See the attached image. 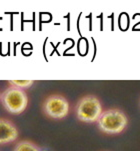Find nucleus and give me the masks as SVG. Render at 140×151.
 Returning a JSON list of instances; mask_svg holds the SVG:
<instances>
[{
    "mask_svg": "<svg viewBox=\"0 0 140 151\" xmlns=\"http://www.w3.org/2000/svg\"><path fill=\"white\" fill-rule=\"evenodd\" d=\"M96 123L100 132L107 135H117L126 129L128 117L121 109L110 108L104 110Z\"/></svg>",
    "mask_w": 140,
    "mask_h": 151,
    "instance_id": "1",
    "label": "nucleus"
},
{
    "mask_svg": "<svg viewBox=\"0 0 140 151\" xmlns=\"http://www.w3.org/2000/svg\"><path fill=\"white\" fill-rule=\"evenodd\" d=\"M103 111L100 99L91 94L81 97L75 105L76 118L84 123H96Z\"/></svg>",
    "mask_w": 140,
    "mask_h": 151,
    "instance_id": "2",
    "label": "nucleus"
},
{
    "mask_svg": "<svg viewBox=\"0 0 140 151\" xmlns=\"http://www.w3.org/2000/svg\"><path fill=\"white\" fill-rule=\"evenodd\" d=\"M2 106L10 114L18 115L26 110L28 106V95L22 89L8 87L0 95Z\"/></svg>",
    "mask_w": 140,
    "mask_h": 151,
    "instance_id": "3",
    "label": "nucleus"
},
{
    "mask_svg": "<svg viewBox=\"0 0 140 151\" xmlns=\"http://www.w3.org/2000/svg\"><path fill=\"white\" fill-rule=\"evenodd\" d=\"M42 111L51 119H63L69 114V101L61 94H51L42 102Z\"/></svg>",
    "mask_w": 140,
    "mask_h": 151,
    "instance_id": "4",
    "label": "nucleus"
},
{
    "mask_svg": "<svg viewBox=\"0 0 140 151\" xmlns=\"http://www.w3.org/2000/svg\"><path fill=\"white\" fill-rule=\"evenodd\" d=\"M18 136V128L11 120L0 118V144H8L14 142Z\"/></svg>",
    "mask_w": 140,
    "mask_h": 151,
    "instance_id": "5",
    "label": "nucleus"
},
{
    "mask_svg": "<svg viewBox=\"0 0 140 151\" xmlns=\"http://www.w3.org/2000/svg\"><path fill=\"white\" fill-rule=\"evenodd\" d=\"M13 151H46L30 140H21L15 145Z\"/></svg>",
    "mask_w": 140,
    "mask_h": 151,
    "instance_id": "6",
    "label": "nucleus"
},
{
    "mask_svg": "<svg viewBox=\"0 0 140 151\" xmlns=\"http://www.w3.org/2000/svg\"><path fill=\"white\" fill-rule=\"evenodd\" d=\"M8 84L10 87H14V88H18V89H27L29 87H31L34 84L33 80H9Z\"/></svg>",
    "mask_w": 140,
    "mask_h": 151,
    "instance_id": "7",
    "label": "nucleus"
},
{
    "mask_svg": "<svg viewBox=\"0 0 140 151\" xmlns=\"http://www.w3.org/2000/svg\"><path fill=\"white\" fill-rule=\"evenodd\" d=\"M0 95H1V94H0Z\"/></svg>",
    "mask_w": 140,
    "mask_h": 151,
    "instance_id": "8",
    "label": "nucleus"
}]
</instances>
